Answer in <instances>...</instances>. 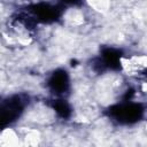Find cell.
<instances>
[{
	"mask_svg": "<svg viewBox=\"0 0 147 147\" xmlns=\"http://www.w3.org/2000/svg\"><path fill=\"white\" fill-rule=\"evenodd\" d=\"M23 110V100L21 96H11L0 100V127L14 122Z\"/></svg>",
	"mask_w": 147,
	"mask_h": 147,
	"instance_id": "1",
	"label": "cell"
},
{
	"mask_svg": "<svg viewBox=\"0 0 147 147\" xmlns=\"http://www.w3.org/2000/svg\"><path fill=\"white\" fill-rule=\"evenodd\" d=\"M144 109L139 103L129 102V103H122L116 106L110 110V115L118 122L124 124H130L133 122H137L138 118H140Z\"/></svg>",
	"mask_w": 147,
	"mask_h": 147,
	"instance_id": "2",
	"label": "cell"
},
{
	"mask_svg": "<svg viewBox=\"0 0 147 147\" xmlns=\"http://www.w3.org/2000/svg\"><path fill=\"white\" fill-rule=\"evenodd\" d=\"M47 84L53 93H55L56 95H64L70 87L69 75L65 70H56L52 74Z\"/></svg>",
	"mask_w": 147,
	"mask_h": 147,
	"instance_id": "3",
	"label": "cell"
},
{
	"mask_svg": "<svg viewBox=\"0 0 147 147\" xmlns=\"http://www.w3.org/2000/svg\"><path fill=\"white\" fill-rule=\"evenodd\" d=\"M33 18L41 22H54L60 16V10L55 6L48 3H39L34 5L31 9Z\"/></svg>",
	"mask_w": 147,
	"mask_h": 147,
	"instance_id": "4",
	"label": "cell"
},
{
	"mask_svg": "<svg viewBox=\"0 0 147 147\" xmlns=\"http://www.w3.org/2000/svg\"><path fill=\"white\" fill-rule=\"evenodd\" d=\"M53 108L60 116H62L64 118L69 117V115L71 113V109H70L69 105L65 102V100H56L53 105Z\"/></svg>",
	"mask_w": 147,
	"mask_h": 147,
	"instance_id": "5",
	"label": "cell"
},
{
	"mask_svg": "<svg viewBox=\"0 0 147 147\" xmlns=\"http://www.w3.org/2000/svg\"><path fill=\"white\" fill-rule=\"evenodd\" d=\"M65 5H78L82 2V0H61Z\"/></svg>",
	"mask_w": 147,
	"mask_h": 147,
	"instance_id": "6",
	"label": "cell"
}]
</instances>
